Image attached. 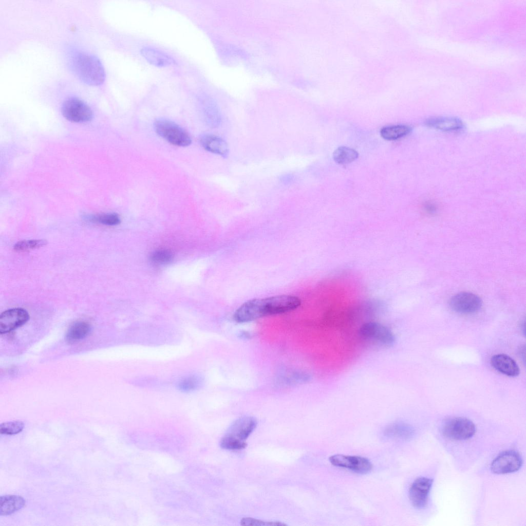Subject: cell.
Returning <instances> with one entry per match:
<instances>
[{
    "label": "cell",
    "instance_id": "7c38bea8",
    "mask_svg": "<svg viewBox=\"0 0 526 526\" xmlns=\"http://www.w3.org/2000/svg\"><path fill=\"white\" fill-rule=\"evenodd\" d=\"M198 100L205 122L211 127H218L221 123V117L216 102L211 97L205 94L201 95Z\"/></svg>",
    "mask_w": 526,
    "mask_h": 526
},
{
    "label": "cell",
    "instance_id": "7a4b0ae2",
    "mask_svg": "<svg viewBox=\"0 0 526 526\" xmlns=\"http://www.w3.org/2000/svg\"><path fill=\"white\" fill-rule=\"evenodd\" d=\"M70 67L76 76L90 86L102 84L105 79L104 67L96 56L81 51L72 53Z\"/></svg>",
    "mask_w": 526,
    "mask_h": 526
},
{
    "label": "cell",
    "instance_id": "e0dca14e",
    "mask_svg": "<svg viewBox=\"0 0 526 526\" xmlns=\"http://www.w3.org/2000/svg\"><path fill=\"white\" fill-rule=\"evenodd\" d=\"M426 126L444 132H456L464 127L463 122L459 118L453 117H437L430 118L425 121Z\"/></svg>",
    "mask_w": 526,
    "mask_h": 526
},
{
    "label": "cell",
    "instance_id": "f1b7e54d",
    "mask_svg": "<svg viewBox=\"0 0 526 526\" xmlns=\"http://www.w3.org/2000/svg\"><path fill=\"white\" fill-rule=\"evenodd\" d=\"M173 258V254L167 250L161 249L154 252L151 255L152 262L157 264H166L170 262Z\"/></svg>",
    "mask_w": 526,
    "mask_h": 526
},
{
    "label": "cell",
    "instance_id": "603a6c76",
    "mask_svg": "<svg viewBox=\"0 0 526 526\" xmlns=\"http://www.w3.org/2000/svg\"><path fill=\"white\" fill-rule=\"evenodd\" d=\"M359 157V153L355 149L346 147L340 146L333 153L334 161L340 164H346L355 161Z\"/></svg>",
    "mask_w": 526,
    "mask_h": 526
},
{
    "label": "cell",
    "instance_id": "30bf717a",
    "mask_svg": "<svg viewBox=\"0 0 526 526\" xmlns=\"http://www.w3.org/2000/svg\"><path fill=\"white\" fill-rule=\"evenodd\" d=\"M433 479L421 477L417 478L409 490V498L412 506L417 509H424L427 503Z\"/></svg>",
    "mask_w": 526,
    "mask_h": 526
},
{
    "label": "cell",
    "instance_id": "6da1fadb",
    "mask_svg": "<svg viewBox=\"0 0 526 526\" xmlns=\"http://www.w3.org/2000/svg\"><path fill=\"white\" fill-rule=\"evenodd\" d=\"M300 303L298 297L291 295L253 299L246 302L235 311L234 319L240 323L249 322L266 316L293 310Z\"/></svg>",
    "mask_w": 526,
    "mask_h": 526
},
{
    "label": "cell",
    "instance_id": "484cf974",
    "mask_svg": "<svg viewBox=\"0 0 526 526\" xmlns=\"http://www.w3.org/2000/svg\"><path fill=\"white\" fill-rule=\"evenodd\" d=\"M47 243V241L45 239L24 240L16 242L13 248L17 251H25L40 248Z\"/></svg>",
    "mask_w": 526,
    "mask_h": 526
},
{
    "label": "cell",
    "instance_id": "277c9868",
    "mask_svg": "<svg viewBox=\"0 0 526 526\" xmlns=\"http://www.w3.org/2000/svg\"><path fill=\"white\" fill-rule=\"evenodd\" d=\"M441 432L445 437L455 440H464L472 437L476 427L470 420L455 417L446 420L441 426Z\"/></svg>",
    "mask_w": 526,
    "mask_h": 526
},
{
    "label": "cell",
    "instance_id": "44dd1931",
    "mask_svg": "<svg viewBox=\"0 0 526 526\" xmlns=\"http://www.w3.org/2000/svg\"><path fill=\"white\" fill-rule=\"evenodd\" d=\"M203 378L198 374L192 373L180 378L176 384L177 389L183 392L195 391L202 387Z\"/></svg>",
    "mask_w": 526,
    "mask_h": 526
},
{
    "label": "cell",
    "instance_id": "ffe728a7",
    "mask_svg": "<svg viewBox=\"0 0 526 526\" xmlns=\"http://www.w3.org/2000/svg\"><path fill=\"white\" fill-rule=\"evenodd\" d=\"M91 330V326L88 323L83 321L75 322L67 330L65 340L69 343L79 342L86 337Z\"/></svg>",
    "mask_w": 526,
    "mask_h": 526
},
{
    "label": "cell",
    "instance_id": "8992f818",
    "mask_svg": "<svg viewBox=\"0 0 526 526\" xmlns=\"http://www.w3.org/2000/svg\"><path fill=\"white\" fill-rule=\"evenodd\" d=\"M63 116L74 122H85L91 120L93 113L90 107L82 100L71 97L65 100L61 107Z\"/></svg>",
    "mask_w": 526,
    "mask_h": 526
},
{
    "label": "cell",
    "instance_id": "f546056e",
    "mask_svg": "<svg viewBox=\"0 0 526 526\" xmlns=\"http://www.w3.org/2000/svg\"><path fill=\"white\" fill-rule=\"evenodd\" d=\"M240 524L242 525L249 526H284L287 524L279 521H265L250 517L241 519Z\"/></svg>",
    "mask_w": 526,
    "mask_h": 526
},
{
    "label": "cell",
    "instance_id": "ac0fdd59",
    "mask_svg": "<svg viewBox=\"0 0 526 526\" xmlns=\"http://www.w3.org/2000/svg\"><path fill=\"white\" fill-rule=\"evenodd\" d=\"M415 430L410 425L396 422L386 426L383 430V436L389 439L409 440L413 437Z\"/></svg>",
    "mask_w": 526,
    "mask_h": 526
},
{
    "label": "cell",
    "instance_id": "7402d4cb",
    "mask_svg": "<svg viewBox=\"0 0 526 526\" xmlns=\"http://www.w3.org/2000/svg\"><path fill=\"white\" fill-rule=\"evenodd\" d=\"M411 130V127L406 125H390L382 128L380 135L383 139L392 141L406 136Z\"/></svg>",
    "mask_w": 526,
    "mask_h": 526
},
{
    "label": "cell",
    "instance_id": "8fae6325",
    "mask_svg": "<svg viewBox=\"0 0 526 526\" xmlns=\"http://www.w3.org/2000/svg\"><path fill=\"white\" fill-rule=\"evenodd\" d=\"M29 319L28 312L21 308L7 310L0 315V333L6 334L25 324Z\"/></svg>",
    "mask_w": 526,
    "mask_h": 526
},
{
    "label": "cell",
    "instance_id": "4316f807",
    "mask_svg": "<svg viewBox=\"0 0 526 526\" xmlns=\"http://www.w3.org/2000/svg\"><path fill=\"white\" fill-rule=\"evenodd\" d=\"M24 428V423L21 421H13L2 423L0 425V433L4 435H15L21 432Z\"/></svg>",
    "mask_w": 526,
    "mask_h": 526
},
{
    "label": "cell",
    "instance_id": "d6986e66",
    "mask_svg": "<svg viewBox=\"0 0 526 526\" xmlns=\"http://www.w3.org/2000/svg\"><path fill=\"white\" fill-rule=\"evenodd\" d=\"M25 500L18 495H7L0 497V515L7 516L22 509Z\"/></svg>",
    "mask_w": 526,
    "mask_h": 526
},
{
    "label": "cell",
    "instance_id": "4fadbf2b",
    "mask_svg": "<svg viewBox=\"0 0 526 526\" xmlns=\"http://www.w3.org/2000/svg\"><path fill=\"white\" fill-rule=\"evenodd\" d=\"M199 142L206 151L226 158L229 148L227 142L221 137L212 134H203L199 138Z\"/></svg>",
    "mask_w": 526,
    "mask_h": 526
},
{
    "label": "cell",
    "instance_id": "4dcf8cb0",
    "mask_svg": "<svg viewBox=\"0 0 526 526\" xmlns=\"http://www.w3.org/2000/svg\"><path fill=\"white\" fill-rule=\"evenodd\" d=\"M294 176L291 174H285L281 176L280 182L284 184H289L293 182Z\"/></svg>",
    "mask_w": 526,
    "mask_h": 526
},
{
    "label": "cell",
    "instance_id": "5bb4252c",
    "mask_svg": "<svg viewBox=\"0 0 526 526\" xmlns=\"http://www.w3.org/2000/svg\"><path fill=\"white\" fill-rule=\"evenodd\" d=\"M256 425L257 421L253 417H242L232 424L226 435L244 441L252 433Z\"/></svg>",
    "mask_w": 526,
    "mask_h": 526
},
{
    "label": "cell",
    "instance_id": "83f0119b",
    "mask_svg": "<svg viewBox=\"0 0 526 526\" xmlns=\"http://www.w3.org/2000/svg\"><path fill=\"white\" fill-rule=\"evenodd\" d=\"M222 448L228 450H239L245 448L247 443L242 440L228 435L221 439L220 443Z\"/></svg>",
    "mask_w": 526,
    "mask_h": 526
},
{
    "label": "cell",
    "instance_id": "ba28073f",
    "mask_svg": "<svg viewBox=\"0 0 526 526\" xmlns=\"http://www.w3.org/2000/svg\"><path fill=\"white\" fill-rule=\"evenodd\" d=\"M449 305L455 312L461 314H472L479 311L482 300L477 295L470 292H460L449 300Z\"/></svg>",
    "mask_w": 526,
    "mask_h": 526
},
{
    "label": "cell",
    "instance_id": "d4e9b609",
    "mask_svg": "<svg viewBox=\"0 0 526 526\" xmlns=\"http://www.w3.org/2000/svg\"><path fill=\"white\" fill-rule=\"evenodd\" d=\"M310 379V376L303 371H292L281 377V381L286 385L305 383Z\"/></svg>",
    "mask_w": 526,
    "mask_h": 526
},
{
    "label": "cell",
    "instance_id": "52a82bcc",
    "mask_svg": "<svg viewBox=\"0 0 526 526\" xmlns=\"http://www.w3.org/2000/svg\"><path fill=\"white\" fill-rule=\"evenodd\" d=\"M330 463L336 467L347 469L355 473L365 475L372 468L370 460L362 456L336 454L329 458Z\"/></svg>",
    "mask_w": 526,
    "mask_h": 526
},
{
    "label": "cell",
    "instance_id": "2e32d148",
    "mask_svg": "<svg viewBox=\"0 0 526 526\" xmlns=\"http://www.w3.org/2000/svg\"><path fill=\"white\" fill-rule=\"evenodd\" d=\"M140 53L147 62L156 67H165L176 64L173 57L153 47H144L141 49Z\"/></svg>",
    "mask_w": 526,
    "mask_h": 526
},
{
    "label": "cell",
    "instance_id": "1f68e13d",
    "mask_svg": "<svg viewBox=\"0 0 526 526\" xmlns=\"http://www.w3.org/2000/svg\"><path fill=\"white\" fill-rule=\"evenodd\" d=\"M426 210L430 213H434L435 211V208L431 205H427L426 206Z\"/></svg>",
    "mask_w": 526,
    "mask_h": 526
},
{
    "label": "cell",
    "instance_id": "cb8c5ba5",
    "mask_svg": "<svg viewBox=\"0 0 526 526\" xmlns=\"http://www.w3.org/2000/svg\"><path fill=\"white\" fill-rule=\"evenodd\" d=\"M85 218L89 221L99 223L106 226H116L120 222L119 216L114 213L89 215L85 216Z\"/></svg>",
    "mask_w": 526,
    "mask_h": 526
},
{
    "label": "cell",
    "instance_id": "9a60e30c",
    "mask_svg": "<svg viewBox=\"0 0 526 526\" xmlns=\"http://www.w3.org/2000/svg\"><path fill=\"white\" fill-rule=\"evenodd\" d=\"M491 363L495 369L508 377H515L519 374L520 369L517 363L506 354L494 355L491 358Z\"/></svg>",
    "mask_w": 526,
    "mask_h": 526
},
{
    "label": "cell",
    "instance_id": "9c48e42d",
    "mask_svg": "<svg viewBox=\"0 0 526 526\" xmlns=\"http://www.w3.org/2000/svg\"><path fill=\"white\" fill-rule=\"evenodd\" d=\"M522 459L518 453L510 450L500 454L492 462L491 469L493 473L505 474L518 471Z\"/></svg>",
    "mask_w": 526,
    "mask_h": 526
},
{
    "label": "cell",
    "instance_id": "5b68a950",
    "mask_svg": "<svg viewBox=\"0 0 526 526\" xmlns=\"http://www.w3.org/2000/svg\"><path fill=\"white\" fill-rule=\"evenodd\" d=\"M359 335L363 340L383 346H391L396 338L387 327L377 322L364 324L359 329Z\"/></svg>",
    "mask_w": 526,
    "mask_h": 526
},
{
    "label": "cell",
    "instance_id": "3957f363",
    "mask_svg": "<svg viewBox=\"0 0 526 526\" xmlns=\"http://www.w3.org/2000/svg\"><path fill=\"white\" fill-rule=\"evenodd\" d=\"M154 127L157 134L170 143L178 146H187L192 139L187 133L175 122L164 118L156 120Z\"/></svg>",
    "mask_w": 526,
    "mask_h": 526
}]
</instances>
